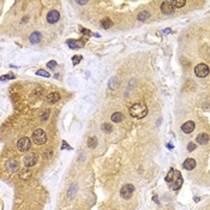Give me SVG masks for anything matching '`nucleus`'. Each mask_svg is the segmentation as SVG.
I'll use <instances>...</instances> for the list:
<instances>
[{
	"label": "nucleus",
	"mask_w": 210,
	"mask_h": 210,
	"mask_svg": "<svg viewBox=\"0 0 210 210\" xmlns=\"http://www.w3.org/2000/svg\"><path fill=\"white\" fill-rule=\"evenodd\" d=\"M130 114L136 119H142V118H144L148 114V107L144 103H141V102L134 103L130 107Z\"/></svg>",
	"instance_id": "f257e3e1"
},
{
	"label": "nucleus",
	"mask_w": 210,
	"mask_h": 210,
	"mask_svg": "<svg viewBox=\"0 0 210 210\" xmlns=\"http://www.w3.org/2000/svg\"><path fill=\"white\" fill-rule=\"evenodd\" d=\"M33 141L36 145H42L47 142V136H46V132L42 130V129H37L34 131L33 133Z\"/></svg>",
	"instance_id": "f03ea898"
},
{
	"label": "nucleus",
	"mask_w": 210,
	"mask_h": 210,
	"mask_svg": "<svg viewBox=\"0 0 210 210\" xmlns=\"http://www.w3.org/2000/svg\"><path fill=\"white\" fill-rule=\"evenodd\" d=\"M194 75L199 78H204L209 75V67L205 64H198L194 67Z\"/></svg>",
	"instance_id": "7ed1b4c3"
},
{
	"label": "nucleus",
	"mask_w": 210,
	"mask_h": 210,
	"mask_svg": "<svg viewBox=\"0 0 210 210\" xmlns=\"http://www.w3.org/2000/svg\"><path fill=\"white\" fill-rule=\"evenodd\" d=\"M133 192H134L133 185H131V184H126V185H124V186L121 187V190H120V194H121V197H123L124 199H130V198L132 197Z\"/></svg>",
	"instance_id": "20e7f679"
},
{
	"label": "nucleus",
	"mask_w": 210,
	"mask_h": 210,
	"mask_svg": "<svg viewBox=\"0 0 210 210\" xmlns=\"http://www.w3.org/2000/svg\"><path fill=\"white\" fill-rule=\"evenodd\" d=\"M17 147H18L19 151H28L31 147V142L28 137H22L20 139H18V143H17Z\"/></svg>",
	"instance_id": "39448f33"
},
{
	"label": "nucleus",
	"mask_w": 210,
	"mask_h": 210,
	"mask_svg": "<svg viewBox=\"0 0 210 210\" xmlns=\"http://www.w3.org/2000/svg\"><path fill=\"white\" fill-rule=\"evenodd\" d=\"M37 162H38V155L36 153L28 154L24 157V165H25V167H33Z\"/></svg>",
	"instance_id": "423d86ee"
},
{
	"label": "nucleus",
	"mask_w": 210,
	"mask_h": 210,
	"mask_svg": "<svg viewBox=\"0 0 210 210\" xmlns=\"http://www.w3.org/2000/svg\"><path fill=\"white\" fill-rule=\"evenodd\" d=\"M174 175H175V178H174V181H173V190L178 191L181 187V185H183V178H181L180 172L175 171V169H174Z\"/></svg>",
	"instance_id": "0eeeda50"
},
{
	"label": "nucleus",
	"mask_w": 210,
	"mask_h": 210,
	"mask_svg": "<svg viewBox=\"0 0 210 210\" xmlns=\"http://www.w3.org/2000/svg\"><path fill=\"white\" fill-rule=\"evenodd\" d=\"M174 10H175V7L173 6V1H165L161 5V11L165 15H171L174 12Z\"/></svg>",
	"instance_id": "6e6552de"
},
{
	"label": "nucleus",
	"mask_w": 210,
	"mask_h": 210,
	"mask_svg": "<svg viewBox=\"0 0 210 210\" xmlns=\"http://www.w3.org/2000/svg\"><path fill=\"white\" fill-rule=\"evenodd\" d=\"M85 41H87V40H84V38H80V40H67V44H69L70 48L76 49V48H82V47H84Z\"/></svg>",
	"instance_id": "1a4fd4ad"
},
{
	"label": "nucleus",
	"mask_w": 210,
	"mask_h": 210,
	"mask_svg": "<svg viewBox=\"0 0 210 210\" xmlns=\"http://www.w3.org/2000/svg\"><path fill=\"white\" fill-rule=\"evenodd\" d=\"M5 167H6L7 172L13 173V172H17V171H18L19 165L16 160H7L6 163H5Z\"/></svg>",
	"instance_id": "9d476101"
},
{
	"label": "nucleus",
	"mask_w": 210,
	"mask_h": 210,
	"mask_svg": "<svg viewBox=\"0 0 210 210\" xmlns=\"http://www.w3.org/2000/svg\"><path fill=\"white\" fill-rule=\"evenodd\" d=\"M59 18H60V13H59V11H57V10H52V11H49L47 13V22L51 23V24L57 23L58 20H59Z\"/></svg>",
	"instance_id": "9b49d317"
},
{
	"label": "nucleus",
	"mask_w": 210,
	"mask_h": 210,
	"mask_svg": "<svg viewBox=\"0 0 210 210\" xmlns=\"http://www.w3.org/2000/svg\"><path fill=\"white\" fill-rule=\"evenodd\" d=\"M194 127H196V125H194V123L193 121H186L185 124H183V126H181V130H183V132L186 134H190L194 130Z\"/></svg>",
	"instance_id": "f8f14e48"
},
{
	"label": "nucleus",
	"mask_w": 210,
	"mask_h": 210,
	"mask_svg": "<svg viewBox=\"0 0 210 210\" xmlns=\"http://www.w3.org/2000/svg\"><path fill=\"white\" fill-rule=\"evenodd\" d=\"M41 40H42V35H41V33H38V31H34V33L29 36V41H30L33 44H36L38 42H41Z\"/></svg>",
	"instance_id": "ddd939ff"
},
{
	"label": "nucleus",
	"mask_w": 210,
	"mask_h": 210,
	"mask_svg": "<svg viewBox=\"0 0 210 210\" xmlns=\"http://www.w3.org/2000/svg\"><path fill=\"white\" fill-rule=\"evenodd\" d=\"M183 166H184V168H185V169H187V171H192V169L196 167V161H194L193 158H186V160H185V162L183 163Z\"/></svg>",
	"instance_id": "4468645a"
},
{
	"label": "nucleus",
	"mask_w": 210,
	"mask_h": 210,
	"mask_svg": "<svg viewBox=\"0 0 210 210\" xmlns=\"http://www.w3.org/2000/svg\"><path fill=\"white\" fill-rule=\"evenodd\" d=\"M196 141H197V143H199V144H207V143L209 142V134L208 133H199L198 136H197Z\"/></svg>",
	"instance_id": "2eb2a0df"
},
{
	"label": "nucleus",
	"mask_w": 210,
	"mask_h": 210,
	"mask_svg": "<svg viewBox=\"0 0 210 210\" xmlns=\"http://www.w3.org/2000/svg\"><path fill=\"white\" fill-rule=\"evenodd\" d=\"M59 100H60V94L59 93H51L49 95H47V101L49 103H55Z\"/></svg>",
	"instance_id": "dca6fc26"
},
{
	"label": "nucleus",
	"mask_w": 210,
	"mask_h": 210,
	"mask_svg": "<svg viewBox=\"0 0 210 210\" xmlns=\"http://www.w3.org/2000/svg\"><path fill=\"white\" fill-rule=\"evenodd\" d=\"M101 27L103 28V29H109V28H112V25H113V22L109 18H103L102 20H101Z\"/></svg>",
	"instance_id": "f3484780"
},
{
	"label": "nucleus",
	"mask_w": 210,
	"mask_h": 210,
	"mask_svg": "<svg viewBox=\"0 0 210 210\" xmlns=\"http://www.w3.org/2000/svg\"><path fill=\"white\" fill-rule=\"evenodd\" d=\"M111 119H112L113 123H120V121L124 120V114L120 113V112H116V113H114V114L111 116Z\"/></svg>",
	"instance_id": "a211bd4d"
},
{
	"label": "nucleus",
	"mask_w": 210,
	"mask_h": 210,
	"mask_svg": "<svg viewBox=\"0 0 210 210\" xmlns=\"http://www.w3.org/2000/svg\"><path fill=\"white\" fill-rule=\"evenodd\" d=\"M150 17V15H149V12L148 11H143V12H139L138 13V16H137V19L139 20V22H144V20H147V19Z\"/></svg>",
	"instance_id": "6ab92c4d"
},
{
	"label": "nucleus",
	"mask_w": 210,
	"mask_h": 210,
	"mask_svg": "<svg viewBox=\"0 0 210 210\" xmlns=\"http://www.w3.org/2000/svg\"><path fill=\"white\" fill-rule=\"evenodd\" d=\"M185 4H186L185 0H173V6L175 9H180V7L185 6Z\"/></svg>",
	"instance_id": "aec40b11"
},
{
	"label": "nucleus",
	"mask_w": 210,
	"mask_h": 210,
	"mask_svg": "<svg viewBox=\"0 0 210 210\" xmlns=\"http://www.w3.org/2000/svg\"><path fill=\"white\" fill-rule=\"evenodd\" d=\"M96 145H97V139H96L95 137H90L88 139V147L89 148H95Z\"/></svg>",
	"instance_id": "412c9836"
},
{
	"label": "nucleus",
	"mask_w": 210,
	"mask_h": 210,
	"mask_svg": "<svg viewBox=\"0 0 210 210\" xmlns=\"http://www.w3.org/2000/svg\"><path fill=\"white\" fill-rule=\"evenodd\" d=\"M101 129L103 130V131H106V132H112V130H113V127H112V125L111 124H107V123H105V124H102V126H101Z\"/></svg>",
	"instance_id": "4be33fe9"
},
{
	"label": "nucleus",
	"mask_w": 210,
	"mask_h": 210,
	"mask_svg": "<svg viewBox=\"0 0 210 210\" xmlns=\"http://www.w3.org/2000/svg\"><path fill=\"white\" fill-rule=\"evenodd\" d=\"M118 87V78L116 77H113L111 80H109V88L111 89H115Z\"/></svg>",
	"instance_id": "5701e85b"
},
{
	"label": "nucleus",
	"mask_w": 210,
	"mask_h": 210,
	"mask_svg": "<svg viewBox=\"0 0 210 210\" xmlns=\"http://www.w3.org/2000/svg\"><path fill=\"white\" fill-rule=\"evenodd\" d=\"M30 175H31V173H30V171H23V172L19 174L20 179H23V180H25V179L30 178Z\"/></svg>",
	"instance_id": "b1692460"
},
{
	"label": "nucleus",
	"mask_w": 210,
	"mask_h": 210,
	"mask_svg": "<svg viewBox=\"0 0 210 210\" xmlns=\"http://www.w3.org/2000/svg\"><path fill=\"white\" fill-rule=\"evenodd\" d=\"M36 75H37V76L47 77V78H48V77H49V73H48V72H47V71H44V70H38L37 72H36Z\"/></svg>",
	"instance_id": "393cba45"
},
{
	"label": "nucleus",
	"mask_w": 210,
	"mask_h": 210,
	"mask_svg": "<svg viewBox=\"0 0 210 210\" xmlns=\"http://www.w3.org/2000/svg\"><path fill=\"white\" fill-rule=\"evenodd\" d=\"M47 66H48V69L53 70V69L57 66V61H55V60H51V61H48V62H47Z\"/></svg>",
	"instance_id": "a878e982"
},
{
	"label": "nucleus",
	"mask_w": 210,
	"mask_h": 210,
	"mask_svg": "<svg viewBox=\"0 0 210 210\" xmlns=\"http://www.w3.org/2000/svg\"><path fill=\"white\" fill-rule=\"evenodd\" d=\"M173 174H174V169H171L169 173H168V175L166 176V181L167 183H171V179H173Z\"/></svg>",
	"instance_id": "bb28decb"
},
{
	"label": "nucleus",
	"mask_w": 210,
	"mask_h": 210,
	"mask_svg": "<svg viewBox=\"0 0 210 210\" xmlns=\"http://www.w3.org/2000/svg\"><path fill=\"white\" fill-rule=\"evenodd\" d=\"M194 149H196V144L192 143V142H190V143L187 144V150H189V151H193Z\"/></svg>",
	"instance_id": "cd10ccee"
},
{
	"label": "nucleus",
	"mask_w": 210,
	"mask_h": 210,
	"mask_svg": "<svg viewBox=\"0 0 210 210\" xmlns=\"http://www.w3.org/2000/svg\"><path fill=\"white\" fill-rule=\"evenodd\" d=\"M80 60H82V55H75V57L72 58V62L73 64H78Z\"/></svg>",
	"instance_id": "c85d7f7f"
},
{
	"label": "nucleus",
	"mask_w": 210,
	"mask_h": 210,
	"mask_svg": "<svg viewBox=\"0 0 210 210\" xmlns=\"http://www.w3.org/2000/svg\"><path fill=\"white\" fill-rule=\"evenodd\" d=\"M80 33H82L83 35H85V36H90V35H91V33H90L88 29H83V28H80Z\"/></svg>",
	"instance_id": "c756f323"
},
{
	"label": "nucleus",
	"mask_w": 210,
	"mask_h": 210,
	"mask_svg": "<svg viewBox=\"0 0 210 210\" xmlns=\"http://www.w3.org/2000/svg\"><path fill=\"white\" fill-rule=\"evenodd\" d=\"M48 113H49V111H47V112H44V113H43V115L41 116V119H42L43 121H44V120H46V119L48 118Z\"/></svg>",
	"instance_id": "7c9ffc66"
},
{
	"label": "nucleus",
	"mask_w": 210,
	"mask_h": 210,
	"mask_svg": "<svg viewBox=\"0 0 210 210\" xmlns=\"http://www.w3.org/2000/svg\"><path fill=\"white\" fill-rule=\"evenodd\" d=\"M77 4H79V5H85L87 1H77Z\"/></svg>",
	"instance_id": "2f4dec72"
},
{
	"label": "nucleus",
	"mask_w": 210,
	"mask_h": 210,
	"mask_svg": "<svg viewBox=\"0 0 210 210\" xmlns=\"http://www.w3.org/2000/svg\"><path fill=\"white\" fill-rule=\"evenodd\" d=\"M171 31H172L171 29H166V30L163 31V34H168V33H171Z\"/></svg>",
	"instance_id": "473e14b6"
}]
</instances>
